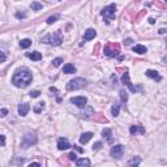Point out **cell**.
Wrapping results in <instances>:
<instances>
[{
	"mask_svg": "<svg viewBox=\"0 0 167 167\" xmlns=\"http://www.w3.org/2000/svg\"><path fill=\"white\" fill-rule=\"evenodd\" d=\"M56 20H59V16H51V17H48V18H47V21H46V22L48 23V25H51V23L56 22Z\"/></svg>",
	"mask_w": 167,
	"mask_h": 167,
	"instance_id": "cell-27",
	"label": "cell"
},
{
	"mask_svg": "<svg viewBox=\"0 0 167 167\" xmlns=\"http://www.w3.org/2000/svg\"><path fill=\"white\" fill-rule=\"evenodd\" d=\"M16 17L17 18H25L26 15H25V13H20V12H17V13H16Z\"/></svg>",
	"mask_w": 167,
	"mask_h": 167,
	"instance_id": "cell-34",
	"label": "cell"
},
{
	"mask_svg": "<svg viewBox=\"0 0 167 167\" xmlns=\"http://www.w3.org/2000/svg\"><path fill=\"white\" fill-rule=\"evenodd\" d=\"M119 112H120V105H114L112 106L111 107V114L114 115V116H117Z\"/></svg>",
	"mask_w": 167,
	"mask_h": 167,
	"instance_id": "cell-24",
	"label": "cell"
},
{
	"mask_svg": "<svg viewBox=\"0 0 167 167\" xmlns=\"http://www.w3.org/2000/svg\"><path fill=\"white\" fill-rule=\"evenodd\" d=\"M124 43H125V44H127V46H129V44L132 43V39H131V38H127V39H125V41H124Z\"/></svg>",
	"mask_w": 167,
	"mask_h": 167,
	"instance_id": "cell-36",
	"label": "cell"
},
{
	"mask_svg": "<svg viewBox=\"0 0 167 167\" xmlns=\"http://www.w3.org/2000/svg\"><path fill=\"white\" fill-rule=\"evenodd\" d=\"M70 103L77 106L78 109H85L88 105V98L86 97H73L70 98Z\"/></svg>",
	"mask_w": 167,
	"mask_h": 167,
	"instance_id": "cell-9",
	"label": "cell"
},
{
	"mask_svg": "<svg viewBox=\"0 0 167 167\" xmlns=\"http://www.w3.org/2000/svg\"><path fill=\"white\" fill-rule=\"evenodd\" d=\"M29 95L32 98H38L39 95H41V91H39V90H33V91H30V93H29Z\"/></svg>",
	"mask_w": 167,
	"mask_h": 167,
	"instance_id": "cell-29",
	"label": "cell"
},
{
	"mask_svg": "<svg viewBox=\"0 0 167 167\" xmlns=\"http://www.w3.org/2000/svg\"><path fill=\"white\" fill-rule=\"evenodd\" d=\"M0 146H5V136L0 135Z\"/></svg>",
	"mask_w": 167,
	"mask_h": 167,
	"instance_id": "cell-30",
	"label": "cell"
},
{
	"mask_svg": "<svg viewBox=\"0 0 167 167\" xmlns=\"http://www.w3.org/2000/svg\"><path fill=\"white\" fill-rule=\"evenodd\" d=\"M85 86H86V80L81 78V77H77V78L70 80L67 84V90L74 91V90H80V89L85 88Z\"/></svg>",
	"mask_w": 167,
	"mask_h": 167,
	"instance_id": "cell-4",
	"label": "cell"
},
{
	"mask_svg": "<svg viewBox=\"0 0 167 167\" xmlns=\"http://www.w3.org/2000/svg\"><path fill=\"white\" fill-rule=\"evenodd\" d=\"M120 98H121L123 102H127V101H128V93H127L125 90H121L120 91Z\"/></svg>",
	"mask_w": 167,
	"mask_h": 167,
	"instance_id": "cell-28",
	"label": "cell"
},
{
	"mask_svg": "<svg viewBox=\"0 0 167 167\" xmlns=\"http://www.w3.org/2000/svg\"><path fill=\"white\" fill-rule=\"evenodd\" d=\"M133 52L138 54V55H142V54L148 52V48L145 46H142V44H136V46L133 47Z\"/></svg>",
	"mask_w": 167,
	"mask_h": 167,
	"instance_id": "cell-17",
	"label": "cell"
},
{
	"mask_svg": "<svg viewBox=\"0 0 167 167\" xmlns=\"http://www.w3.org/2000/svg\"><path fill=\"white\" fill-rule=\"evenodd\" d=\"M159 34H164V33H166V29H163V27H162V29H159Z\"/></svg>",
	"mask_w": 167,
	"mask_h": 167,
	"instance_id": "cell-39",
	"label": "cell"
},
{
	"mask_svg": "<svg viewBox=\"0 0 167 167\" xmlns=\"http://www.w3.org/2000/svg\"><path fill=\"white\" fill-rule=\"evenodd\" d=\"M76 154H74V153H70V154H68V159H69V161H76Z\"/></svg>",
	"mask_w": 167,
	"mask_h": 167,
	"instance_id": "cell-32",
	"label": "cell"
},
{
	"mask_svg": "<svg viewBox=\"0 0 167 167\" xmlns=\"http://www.w3.org/2000/svg\"><path fill=\"white\" fill-rule=\"evenodd\" d=\"M50 91H52V93H56V91H58V89L54 88V86H51V88H50Z\"/></svg>",
	"mask_w": 167,
	"mask_h": 167,
	"instance_id": "cell-38",
	"label": "cell"
},
{
	"mask_svg": "<svg viewBox=\"0 0 167 167\" xmlns=\"http://www.w3.org/2000/svg\"><path fill=\"white\" fill-rule=\"evenodd\" d=\"M38 142V138L35 136V133H25L21 141V148L22 149H27L29 146H33Z\"/></svg>",
	"mask_w": 167,
	"mask_h": 167,
	"instance_id": "cell-5",
	"label": "cell"
},
{
	"mask_svg": "<svg viewBox=\"0 0 167 167\" xmlns=\"http://www.w3.org/2000/svg\"><path fill=\"white\" fill-rule=\"evenodd\" d=\"M97 37V32L94 29H88L85 32V34H84V39L85 41H91V39H94Z\"/></svg>",
	"mask_w": 167,
	"mask_h": 167,
	"instance_id": "cell-14",
	"label": "cell"
},
{
	"mask_svg": "<svg viewBox=\"0 0 167 167\" xmlns=\"http://www.w3.org/2000/svg\"><path fill=\"white\" fill-rule=\"evenodd\" d=\"M93 136L94 135L91 132H84L81 135V137H80V144H82V145H84V144H88L89 141L93 138Z\"/></svg>",
	"mask_w": 167,
	"mask_h": 167,
	"instance_id": "cell-13",
	"label": "cell"
},
{
	"mask_svg": "<svg viewBox=\"0 0 167 167\" xmlns=\"http://www.w3.org/2000/svg\"><path fill=\"white\" fill-rule=\"evenodd\" d=\"M115 12H116V5L115 4H110V5L105 7L101 11V16L105 18L106 23H110V21H112L115 18Z\"/></svg>",
	"mask_w": 167,
	"mask_h": 167,
	"instance_id": "cell-3",
	"label": "cell"
},
{
	"mask_svg": "<svg viewBox=\"0 0 167 167\" xmlns=\"http://www.w3.org/2000/svg\"><path fill=\"white\" fill-rule=\"evenodd\" d=\"M123 153H124V146L120 144L117 145H114V146L111 148V150H110V154H111L112 158L115 159H120L121 157H123Z\"/></svg>",
	"mask_w": 167,
	"mask_h": 167,
	"instance_id": "cell-7",
	"label": "cell"
},
{
	"mask_svg": "<svg viewBox=\"0 0 167 167\" xmlns=\"http://www.w3.org/2000/svg\"><path fill=\"white\" fill-rule=\"evenodd\" d=\"M30 46H32V39H29V38L21 39V42H20V47H21V48H29Z\"/></svg>",
	"mask_w": 167,
	"mask_h": 167,
	"instance_id": "cell-20",
	"label": "cell"
},
{
	"mask_svg": "<svg viewBox=\"0 0 167 167\" xmlns=\"http://www.w3.org/2000/svg\"><path fill=\"white\" fill-rule=\"evenodd\" d=\"M73 146H74V145H73ZM74 148H76V149H77V150H78V152H84V150H82V149H81V148H78V146H74Z\"/></svg>",
	"mask_w": 167,
	"mask_h": 167,
	"instance_id": "cell-41",
	"label": "cell"
},
{
	"mask_svg": "<svg viewBox=\"0 0 167 167\" xmlns=\"http://www.w3.org/2000/svg\"><path fill=\"white\" fill-rule=\"evenodd\" d=\"M76 166L81 167V166H90V161L88 158H80V159H76Z\"/></svg>",
	"mask_w": 167,
	"mask_h": 167,
	"instance_id": "cell-19",
	"label": "cell"
},
{
	"mask_svg": "<svg viewBox=\"0 0 167 167\" xmlns=\"http://www.w3.org/2000/svg\"><path fill=\"white\" fill-rule=\"evenodd\" d=\"M145 74H146V77H150V78H153L154 81H161L162 80V76L154 69H148L146 72H145Z\"/></svg>",
	"mask_w": 167,
	"mask_h": 167,
	"instance_id": "cell-11",
	"label": "cell"
},
{
	"mask_svg": "<svg viewBox=\"0 0 167 167\" xmlns=\"http://www.w3.org/2000/svg\"><path fill=\"white\" fill-rule=\"evenodd\" d=\"M42 42L46 44H52V46H59L63 43V34L60 30L55 32L54 34H47L42 38Z\"/></svg>",
	"mask_w": 167,
	"mask_h": 167,
	"instance_id": "cell-2",
	"label": "cell"
},
{
	"mask_svg": "<svg viewBox=\"0 0 167 167\" xmlns=\"http://www.w3.org/2000/svg\"><path fill=\"white\" fill-rule=\"evenodd\" d=\"M62 63H63V58H56V59H54V60H52V65H54V67H60V65H62Z\"/></svg>",
	"mask_w": 167,
	"mask_h": 167,
	"instance_id": "cell-25",
	"label": "cell"
},
{
	"mask_svg": "<svg viewBox=\"0 0 167 167\" xmlns=\"http://www.w3.org/2000/svg\"><path fill=\"white\" fill-rule=\"evenodd\" d=\"M102 136L105 138H107L109 141H111V137H112V132H111V129L110 128H105L102 131Z\"/></svg>",
	"mask_w": 167,
	"mask_h": 167,
	"instance_id": "cell-22",
	"label": "cell"
},
{
	"mask_svg": "<svg viewBox=\"0 0 167 167\" xmlns=\"http://www.w3.org/2000/svg\"><path fill=\"white\" fill-rule=\"evenodd\" d=\"M70 146H72V145H70L69 142H68L67 138H59V141H58V149L60 150V152L69 149Z\"/></svg>",
	"mask_w": 167,
	"mask_h": 167,
	"instance_id": "cell-10",
	"label": "cell"
},
{
	"mask_svg": "<svg viewBox=\"0 0 167 167\" xmlns=\"http://www.w3.org/2000/svg\"><path fill=\"white\" fill-rule=\"evenodd\" d=\"M30 8H32L33 11H41V9L43 8V5H42L41 3H38V1H33V3L30 4Z\"/></svg>",
	"mask_w": 167,
	"mask_h": 167,
	"instance_id": "cell-23",
	"label": "cell"
},
{
	"mask_svg": "<svg viewBox=\"0 0 167 167\" xmlns=\"http://www.w3.org/2000/svg\"><path fill=\"white\" fill-rule=\"evenodd\" d=\"M63 72L65 74H72V73H76V67L73 64H65L63 67Z\"/></svg>",
	"mask_w": 167,
	"mask_h": 167,
	"instance_id": "cell-16",
	"label": "cell"
},
{
	"mask_svg": "<svg viewBox=\"0 0 167 167\" xmlns=\"http://www.w3.org/2000/svg\"><path fill=\"white\" fill-rule=\"evenodd\" d=\"M29 110H30L29 103H21L18 106V114H20V116H26Z\"/></svg>",
	"mask_w": 167,
	"mask_h": 167,
	"instance_id": "cell-12",
	"label": "cell"
},
{
	"mask_svg": "<svg viewBox=\"0 0 167 167\" xmlns=\"http://www.w3.org/2000/svg\"><path fill=\"white\" fill-rule=\"evenodd\" d=\"M26 56L29 59H32V60H34V62H38V60H41L42 59V54L38 52V51H33V52H27Z\"/></svg>",
	"mask_w": 167,
	"mask_h": 167,
	"instance_id": "cell-15",
	"label": "cell"
},
{
	"mask_svg": "<svg viewBox=\"0 0 167 167\" xmlns=\"http://www.w3.org/2000/svg\"><path fill=\"white\" fill-rule=\"evenodd\" d=\"M149 22L153 25V23H156V20H154V18H149Z\"/></svg>",
	"mask_w": 167,
	"mask_h": 167,
	"instance_id": "cell-40",
	"label": "cell"
},
{
	"mask_svg": "<svg viewBox=\"0 0 167 167\" xmlns=\"http://www.w3.org/2000/svg\"><path fill=\"white\" fill-rule=\"evenodd\" d=\"M106 56H109V58H116L120 52V46L116 43H109L107 46L105 47V50H103Z\"/></svg>",
	"mask_w": 167,
	"mask_h": 167,
	"instance_id": "cell-6",
	"label": "cell"
},
{
	"mask_svg": "<svg viewBox=\"0 0 167 167\" xmlns=\"http://www.w3.org/2000/svg\"><path fill=\"white\" fill-rule=\"evenodd\" d=\"M29 166L30 167H32V166H41V163H38V162H33V163H30Z\"/></svg>",
	"mask_w": 167,
	"mask_h": 167,
	"instance_id": "cell-37",
	"label": "cell"
},
{
	"mask_svg": "<svg viewBox=\"0 0 167 167\" xmlns=\"http://www.w3.org/2000/svg\"><path fill=\"white\" fill-rule=\"evenodd\" d=\"M129 132H131V135L135 136L136 133H144L145 132V129L142 128L141 125H131V128H129Z\"/></svg>",
	"mask_w": 167,
	"mask_h": 167,
	"instance_id": "cell-18",
	"label": "cell"
},
{
	"mask_svg": "<svg viewBox=\"0 0 167 167\" xmlns=\"http://www.w3.org/2000/svg\"><path fill=\"white\" fill-rule=\"evenodd\" d=\"M121 82H123L124 85H127L129 88V90L133 91V93H136V91H142V88L141 86H138V88H135V86L132 85V82H131V80H129V73H124L123 76H121Z\"/></svg>",
	"mask_w": 167,
	"mask_h": 167,
	"instance_id": "cell-8",
	"label": "cell"
},
{
	"mask_svg": "<svg viewBox=\"0 0 167 167\" xmlns=\"http://www.w3.org/2000/svg\"><path fill=\"white\" fill-rule=\"evenodd\" d=\"M140 162H141V158H140V157H133L131 161H128V166L136 167V166H138V164H140Z\"/></svg>",
	"mask_w": 167,
	"mask_h": 167,
	"instance_id": "cell-21",
	"label": "cell"
},
{
	"mask_svg": "<svg viewBox=\"0 0 167 167\" xmlns=\"http://www.w3.org/2000/svg\"><path fill=\"white\" fill-rule=\"evenodd\" d=\"M5 59H7V56L4 55L1 51H0V63H4V62H5Z\"/></svg>",
	"mask_w": 167,
	"mask_h": 167,
	"instance_id": "cell-33",
	"label": "cell"
},
{
	"mask_svg": "<svg viewBox=\"0 0 167 167\" xmlns=\"http://www.w3.org/2000/svg\"><path fill=\"white\" fill-rule=\"evenodd\" d=\"M101 148H102V142H95L93 145V150H99Z\"/></svg>",
	"mask_w": 167,
	"mask_h": 167,
	"instance_id": "cell-31",
	"label": "cell"
},
{
	"mask_svg": "<svg viewBox=\"0 0 167 167\" xmlns=\"http://www.w3.org/2000/svg\"><path fill=\"white\" fill-rule=\"evenodd\" d=\"M33 81V74L27 68H21V69H17L12 77V84L16 86V88H27V86L32 84Z\"/></svg>",
	"mask_w": 167,
	"mask_h": 167,
	"instance_id": "cell-1",
	"label": "cell"
},
{
	"mask_svg": "<svg viewBox=\"0 0 167 167\" xmlns=\"http://www.w3.org/2000/svg\"><path fill=\"white\" fill-rule=\"evenodd\" d=\"M37 105H38V106H37V107H34V111L35 112H41L42 110L44 109V102H39V103H37Z\"/></svg>",
	"mask_w": 167,
	"mask_h": 167,
	"instance_id": "cell-26",
	"label": "cell"
},
{
	"mask_svg": "<svg viewBox=\"0 0 167 167\" xmlns=\"http://www.w3.org/2000/svg\"><path fill=\"white\" fill-rule=\"evenodd\" d=\"M7 114H8V111H7L5 109H3V110H1V111H0V116H1V117H4Z\"/></svg>",
	"mask_w": 167,
	"mask_h": 167,
	"instance_id": "cell-35",
	"label": "cell"
}]
</instances>
